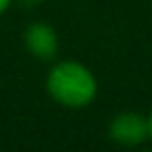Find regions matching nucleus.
<instances>
[{
	"label": "nucleus",
	"instance_id": "nucleus-1",
	"mask_svg": "<svg viewBox=\"0 0 152 152\" xmlns=\"http://www.w3.org/2000/svg\"><path fill=\"white\" fill-rule=\"evenodd\" d=\"M46 92L63 108L79 110L96 100L98 79L79 61H58L46 75Z\"/></svg>",
	"mask_w": 152,
	"mask_h": 152
},
{
	"label": "nucleus",
	"instance_id": "nucleus-2",
	"mask_svg": "<svg viewBox=\"0 0 152 152\" xmlns=\"http://www.w3.org/2000/svg\"><path fill=\"white\" fill-rule=\"evenodd\" d=\"M108 135L115 144L135 148L142 146L144 142L150 140V127H148V117L133 113V110H123L110 119L108 125Z\"/></svg>",
	"mask_w": 152,
	"mask_h": 152
},
{
	"label": "nucleus",
	"instance_id": "nucleus-3",
	"mask_svg": "<svg viewBox=\"0 0 152 152\" xmlns=\"http://www.w3.org/2000/svg\"><path fill=\"white\" fill-rule=\"evenodd\" d=\"M25 50L38 61H52L58 52V36L52 25L44 21H36L27 25L23 34Z\"/></svg>",
	"mask_w": 152,
	"mask_h": 152
},
{
	"label": "nucleus",
	"instance_id": "nucleus-4",
	"mask_svg": "<svg viewBox=\"0 0 152 152\" xmlns=\"http://www.w3.org/2000/svg\"><path fill=\"white\" fill-rule=\"evenodd\" d=\"M11 4H13V0H0V17L11 9Z\"/></svg>",
	"mask_w": 152,
	"mask_h": 152
},
{
	"label": "nucleus",
	"instance_id": "nucleus-5",
	"mask_svg": "<svg viewBox=\"0 0 152 152\" xmlns=\"http://www.w3.org/2000/svg\"><path fill=\"white\" fill-rule=\"evenodd\" d=\"M21 4H25V7H38L40 4V0H19Z\"/></svg>",
	"mask_w": 152,
	"mask_h": 152
},
{
	"label": "nucleus",
	"instance_id": "nucleus-6",
	"mask_svg": "<svg viewBox=\"0 0 152 152\" xmlns=\"http://www.w3.org/2000/svg\"><path fill=\"white\" fill-rule=\"evenodd\" d=\"M148 127H150V140H152V108L148 113Z\"/></svg>",
	"mask_w": 152,
	"mask_h": 152
},
{
	"label": "nucleus",
	"instance_id": "nucleus-7",
	"mask_svg": "<svg viewBox=\"0 0 152 152\" xmlns=\"http://www.w3.org/2000/svg\"><path fill=\"white\" fill-rule=\"evenodd\" d=\"M144 152H152V150H144Z\"/></svg>",
	"mask_w": 152,
	"mask_h": 152
}]
</instances>
